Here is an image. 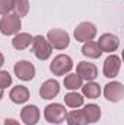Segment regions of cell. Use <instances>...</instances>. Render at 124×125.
Wrapping results in <instances>:
<instances>
[{
	"label": "cell",
	"instance_id": "e0dca14e",
	"mask_svg": "<svg viewBox=\"0 0 124 125\" xmlns=\"http://www.w3.org/2000/svg\"><path fill=\"white\" fill-rule=\"evenodd\" d=\"M82 96L89 99H98L101 96V86L95 82H88L86 84H82Z\"/></svg>",
	"mask_w": 124,
	"mask_h": 125
},
{
	"label": "cell",
	"instance_id": "52a82bcc",
	"mask_svg": "<svg viewBox=\"0 0 124 125\" xmlns=\"http://www.w3.org/2000/svg\"><path fill=\"white\" fill-rule=\"evenodd\" d=\"M13 71H15L16 77L19 80H22V82H29L35 76V67H34V64L26 61V60H21V61L16 62L13 65Z\"/></svg>",
	"mask_w": 124,
	"mask_h": 125
},
{
	"label": "cell",
	"instance_id": "2e32d148",
	"mask_svg": "<svg viewBox=\"0 0 124 125\" xmlns=\"http://www.w3.org/2000/svg\"><path fill=\"white\" fill-rule=\"evenodd\" d=\"M82 112H83V115H85L88 124H95V122H98L99 118H101V108H99L98 105H95V103L86 105V106L82 109Z\"/></svg>",
	"mask_w": 124,
	"mask_h": 125
},
{
	"label": "cell",
	"instance_id": "9c48e42d",
	"mask_svg": "<svg viewBox=\"0 0 124 125\" xmlns=\"http://www.w3.org/2000/svg\"><path fill=\"white\" fill-rule=\"evenodd\" d=\"M98 47L101 48L102 52H114L120 47V39L117 35L112 33H102L98 39Z\"/></svg>",
	"mask_w": 124,
	"mask_h": 125
},
{
	"label": "cell",
	"instance_id": "30bf717a",
	"mask_svg": "<svg viewBox=\"0 0 124 125\" xmlns=\"http://www.w3.org/2000/svg\"><path fill=\"white\" fill-rule=\"evenodd\" d=\"M76 74L86 82H93L98 76V67L93 62L88 61H80L76 67Z\"/></svg>",
	"mask_w": 124,
	"mask_h": 125
},
{
	"label": "cell",
	"instance_id": "44dd1931",
	"mask_svg": "<svg viewBox=\"0 0 124 125\" xmlns=\"http://www.w3.org/2000/svg\"><path fill=\"white\" fill-rule=\"evenodd\" d=\"M83 84V80L76 74V73H72V74H67L64 77V87L69 89L70 92H74L77 89H80Z\"/></svg>",
	"mask_w": 124,
	"mask_h": 125
},
{
	"label": "cell",
	"instance_id": "5bb4252c",
	"mask_svg": "<svg viewBox=\"0 0 124 125\" xmlns=\"http://www.w3.org/2000/svg\"><path fill=\"white\" fill-rule=\"evenodd\" d=\"M9 97H10V100L13 102V103H16V105H22V103H25V102H28V99H29V90L25 87V86H15V87H12V90L9 92Z\"/></svg>",
	"mask_w": 124,
	"mask_h": 125
},
{
	"label": "cell",
	"instance_id": "8992f818",
	"mask_svg": "<svg viewBox=\"0 0 124 125\" xmlns=\"http://www.w3.org/2000/svg\"><path fill=\"white\" fill-rule=\"evenodd\" d=\"M74 39L77 42H89L96 36V26L92 22H80L76 28H74Z\"/></svg>",
	"mask_w": 124,
	"mask_h": 125
},
{
	"label": "cell",
	"instance_id": "4316f807",
	"mask_svg": "<svg viewBox=\"0 0 124 125\" xmlns=\"http://www.w3.org/2000/svg\"><path fill=\"white\" fill-rule=\"evenodd\" d=\"M3 94H4V92H3V89H0V100L3 99Z\"/></svg>",
	"mask_w": 124,
	"mask_h": 125
},
{
	"label": "cell",
	"instance_id": "8fae6325",
	"mask_svg": "<svg viewBox=\"0 0 124 125\" xmlns=\"http://www.w3.org/2000/svg\"><path fill=\"white\" fill-rule=\"evenodd\" d=\"M120 68H121V58L115 54H111L105 62H104V76L108 77V79H114L118 76L120 73Z\"/></svg>",
	"mask_w": 124,
	"mask_h": 125
},
{
	"label": "cell",
	"instance_id": "ba28073f",
	"mask_svg": "<svg viewBox=\"0 0 124 125\" xmlns=\"http://www.w3.org/2000/svg\"><path fill=\"white\" fill-rule=\"evenodd\" d=\"M104 97L108 102L117 103L124 97V86L120 82H110L104 87Z\"/></svg>",
	"mask_w": 124,
	"mask_h": 125
},
{
	"label": "cell",
	"instance_id": "277c9868",
	"mask_svg": "<svg viewBox=\"0 0 124 125\" xmlns=\"http://www.w3.org/2000/svg\"><path fill=\"white\" fill-rule=\"evenodd\" d=\"M47 39L51 44V47L56 48V50H66L69 47V44H70L69 33L64 29H59V28L50 29L48 33H47Z\"/></svg>",
	"mask_w": 124,
	"mask_h": 125
},
{
	"label": "cell",
	"instance_id": "3957f363",
	"mask_svg": "<svg viewBox=\"0 0 124 125\" xmlns=\"http://www.w3.org/2000/svg\"><path fill=\"white\" fill-rule=\"evenodd\" d=\"M66 106H63L62 103H50L48 106H45L44 109V118L47 122L54 125H60L66 121Z\"/></svg>",
	"mask_w": 124,
	"mask_h": 125
},
{
	"label": "cell",
	"instance_id": "4fadbf2b",
	"mask_svg": "<svg viewBox=\"0 0 124 125\" xmlns=\"http://www.w3.org/2000/svg\"><path fill=\"white\" fill-rule=\"evenodd\" d=\"M39 109L35 105H26L21 111V119L25 125H37L39 121Z\"/></svg>",
	"mask_w": 124,
	"mask_h": 125
},
{
	"label": "cell",
	"instance_id": "ac0fdd59",
	"mask_svg": "<svg viewBox=\"0 0 124 125\" xmlns=\"http://www.w3.org/2000/svg\"><path fill=\"white\" fill-rule=\"evenodd\" d=\"M82 54L88 58H99L102 51L101 48L98 47V44L95 41H89V42H85L83 47H82Z\"/></svg>",
	"mask_w": 124,
	"mask_h": 125
},
{
	"label": "cell",
	"instance_id": "d4e9b609",
	"mask_svg": "<svg viewBox=\"0 0 124 125\" xmlns=\"http://www.w3.org/2000/svg\"><path fill=\"white\" fill-rule=\"evenodd\" d=\"M3 125H21L16 119H13V118H7L6 121H4V124Z\"/></svg>",
	"mask_w": 124,
	"mask_h": 125
},
{
	"label": "cell",
	"instance_id": "484cf974",
	"mask_svg": "<svg viewBox=\"0 0 124 125\" xmlns=\"http://www.w3.org/2000/svg\"><path fill=\"white\" fill-rule=\"evenodd\" d=\"M3 64H4V55H3V54L0 52V68L3 67Z\"/></svg>",
	"mask_w": 124,
	"mask_h": 125
},
{
	"label": "cell",
	"instance_id": "7a4b0ae2",
	"mask_svg": "<svg viewBox=\"0 0 124 125\" xmlns=\"http://www.w3.org/2000/svg\"><path fill=\"white\" fill-rule=\"evenodd\" d=\"M22 28V21L16 13H9V15H3V18L0 19V32L6 36L10 35H16Z\"/></svg>",
	"mask_w": 124,
	"mask_h": 125
},
{
	"label": "cell",
	"instance_id": "5b68a950",
	"mask_svg": "<svg viewBox=\"0 0 124 125\" xmlns=\"http://www.w3.org/2000/svg\"><path fill=\"white\" fill-rule=\"evenodd\" d=\"M73 68V61L69 55L59 54L54 57V60L50 62V71L56 76H64Z\"/></svg>",
	"mask_w": 124,
	"mask_h": 125
},
{
	"label": "cell",
	"instance_id": "7c38bea8",
	"mask_svg": "<svg viewBox=\"0 0 124 125\" xmlns=\"http://www.w3.org/2000/svg\"><path fill=\"white\" fill-rule=\"evenodd\" d=\"M59 93H60V83L57 80H54V79L45 80L39 87V96L42 99H45V100L54 99Z\"/></svg>",
	"mask_w": 124,
	"mask_h": 125
},
{
	"label": "cell",
	"instance_id": "7402d4cb",
	"mask_svg": "<svg viewBox=\"0 0 124 125\" xmlns=\"http://www.w3.org/2000/svg\"><path fill=\"white\" fill-rule=\"evenodd\" d=\"M13 10L19 18H24L29 12V1L28 0H15L13 1Z\"/></svg>",
	"mask_w": 124,
	"mask_h": 125
},
{
	"label": "cell",
	"instance_id": "cb8c5ba5",
	"mask_svg": "<svg viewBox=\"0 0 124 125\" xmlns=\"http://www.w3.org/2000/svg\"><path fill=\"white\" fill-rule=\"evenodd\" d=\"M15 0H0V15H9L13 10Z\"/></svg>",
	"mask_w": 124,
	"mask_h": 125
},
{
	"label": "cell",
	"instance_id": "d6986e66",
	"mask_svg": "<svg viewBox=\"0 0 124 125\" xmlns=\"http://www.w3.org/2000/svg\"><path fill=\"white\" fill-rule=\"evenodd\" d=\"M66 121H67V125H88V121L82 112V109H74L72 112H69L66 115Z\"/></svg>",
	"mask_w": 124,
	"mask_h": 125
},
{
	"label": "cell",
	"instance_id": "ffe728a7",
	"mask_svg": "<svg viewBox=\"0 0 124 125\" xmlns=\"http://www.w3.org/2000/svg\"><path fill=\"white\" fill-rule=\"evenodd\" d=\"M83 102H85V97L77 92H69L64 96V103L69 108H80L83 106Z\"/></svg>",
	"mask_w": 124,
	"mask_h": 125
},
{
	"label": "cell",
	"instance_id": "6da1fadb",
	"mask_svg": "<svg viewBox=\"0 0 124 125\" xmlns=\"http://www.w3.org/2000/svg\"><path fill=\"white\" fill-rule=\"evenodd\" d=\"M32 52L35 54V57L41 61H45L51 57L53 54V47L48 42L47 38H44L42 35H37L32 39Z\"/></svg>",
	"mask_w": 124,
	"mask_h": 125
},
{
	"label": "cell",
	"instance_id": "9a60e30c",
	"mask_svg": "<svg viewBox=\"0 0 124 125\" xmlns=\"http://www.w3.org/2000/svg\"><path fill=\"white\" fill-rule=\"evenodd\" d=\"M32 39H34V36L31 33H28V32H18L13 36V39H12V47L15 50H18V51H22V50H25V48H28L31 45Z\"/></svg>",
	"mask_w": 124,
	"mask_h": 125
},
{
	"label": "cell",
	"instance_id": "603a6c76",
	"mask_svg": "<svg viewBox=\"0 0 124 125\" xmlns=\"http://www.w3.org/2000/svg\"><path fill=\"white\" fill-rule=\"evenodd\" d=\"M12 86V76L4 71V70H0V89H6Z\"/></svg>",
	"mask_w": 124,
	"mask_h": 125
}]
</instances>
